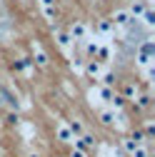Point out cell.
I'll list each match as a JSON object with an SVG mask.
<instances>
[{"label":"cell","instance_id":"6da1fadb","mask_svg":"<svg viewBox=\"0 0 155 157\" xmlns=\"http://www.w3.org/2000/svg\"><path fill=\"white\" fill-rule=\"evenodd\" d=\"M153 55H155V43L150 40V37H145V40L138 45V55H135V63H138V67H150L153 65Z\"/></svg>","mask_w":155,"mask_h":157},{"label":"cell","instance_id":"7a4b0ae2","mask_svg":"<svg viewBox=\"0 0 155 157\" xmlns=\"http://www.w3.org/2000/svg\"><path fill=\"white\" fill-rule=\"evenodd\" d=\"M88 25L85 23H80V20H75L73 25H70V30H68V35H70V40L73 43H78V45H83L85 40H88Z\"/></svg>","mask_w":155,"mask_h":157},{"label":"cell","instance_id":"3957f363","mask_svg":"<svg viewBox=\"0 0 155 157\" xmlns=\"http://www.w3.org/2000/svg\"><path fill=\"white\" fill-rule=\"evenodd\" d=\"M103 70H105V63L95 60V57H88V60H85V67H83V72H85L88 77H93V80H98V77L103 75Z\"/></svg>","mask_w":155,"mask_h":157},{"label":"cell","instance_id":"277c9868","mask_svg":"<svg viewBox=\"0 0 155 157\" xmlns=\"http://www.w3.org/2000/svg\"><path fill=\"white\" fill-rule=\"evenodd\" d=\"M0 107H8V110H18V107H20L15 92H10V90L3 87V85H0Z\"/></svg>","mask_w":155,"mask_h":157},{"label":"cell","instance_id":"5b68a950","mask_svg":"<svg viewBox=\"0 0 155 157\" xmlns=\"http://www.w3.org/2000/svg\"><path fill=\"white\" fill-rule=\"evenodd\" d=\"M130 20H133V17H130L128 10H115V13L110 15V23H113L115 28H125V25H130Z\"/></svg>","mask_w":155,"mask_h":157},{"label":"cell","instance_id":"8992f818","mask_svg":"<svg viewBox=\"0 0 155 157\" xmlns=\"http://www.w3.org/2000/svg\"><path fill=\"white\" fill-rule=\"evenodd\" d=\"M73 145H75V150H83V152H88V150L95 145V137H93V135H88V132H83L80 137H75V140H73Z\"/></svg>","mask_w":155,"mask_h":157},{"label":"cell","instance_id":"52a82bcc","mask_svg":"<svg viewBox=\"0 0 155 157\" xmlns=\"http://www.w3.org/2000/svg\"><path fill=\"white\" fill-rule=\"evenodd\" d=\"M138 92H140V85L138 82H135V80H128V82H123V97H125V100H135V97H138Z\"/></svg>","mask_w":155,"mask_h":157},{"label":"cell","instance_id":"ba28073f","mask_svg":"<svg viewBox=\"0 0 155 157\" xmlns=\"http://www.w3.org/2000/svg\"><path fill=\"white\" fill-rule=\"evenodd\" d=\"M145 10H148V3H145V0H133L130 8H128V13H130L133 20H140V15H143Z\"/></svg>","mask_w":155,"mask_h":157},{"label":"cell","instance_id":"9c48e42d","mask_svg":"<svg viewBox=\"0 0 155 157\" xmlns=\"http://www.w3.org/2000/svg\"><path fill=\"white\" fill-rule=\"evenodd\" d=\"M55 40H58V45H60V50L63 52H70V35L68 33H63V30H55Z\"/></svg>","mask_w":155,"mask_h":157},{"label":"cell","instance_id":"30bf717a","mask_svg":"<svg viewBox=\"0 0 155 157\" xmlns=\"http://www.w3.org/2000/svg\"><path fill=\"white\" fill-rule=\"evenodd\" d=\"M33 63L38 65V67H48V55L43 52V48H33Z\"/></svg>","mask_w":155,"mask_h":157},{"label":"cell","instance_id":"8fae6325","mask_svg":"<svg viewBox=\"0 0 155 157\" xmlns=\"http://www.w3.org/2000/svg\"><path fill=\"white\" fill-rule=\"evenodd\" d=\"M58 137H60V142H68V145H73V140H75L73 132H70V127H68L65 122L58 125Z\"/></svg>","mask_w":155,"mask_h":157},{"label":"cell","instance_id":"7c38bea8","mask_svg":"<svg viewBox=\"0 0 155 157\" xmlns=\"http://www.w3.org/2000/svg\"><path fill=\"white\" fill-rule=\"evenodd\" d=\"M133 105H135V110H148L150 107V95L148 92H138V97L133 100Z\"/></svg>","mask_w":155,"mask_h":157},{"label":"cell","instance_id":"4fadbf2b","mask_svg":"<svg viewBox=\"0 0 155 157\" xmlns=\"http://www.w3.org/2000/svg\"><path fill=\"white\" fill-rule=\"evenodd\" d=\"M110 57H113V50H110V45H98L95 60H100V63H110Z\"/></svg>","mask_w":155,"mask_h":157},{"label":"cell","instance_id":"5bb4252c","mask_svg":"<svg viewBox=\"0 0 155 157\" xmlns=\"http://www.w3.org/2000/svg\"><path fill=\"white\" fill-rule=\"evenodd\" d=\"M108 107H110V110H118V112H120V110L125 107V97H123V95H118V92H113V97H110Z\"/></svg>","mask_w":155,"mask_h":157},{"label":"cell","instance_id":"9a60e30c","mask_svg":"<svg viewBox=\"0 0 155 157\" xmlns=\"http://www.w3.org/2000/svg\"><path fill=\"white\" fill-rule=\"evenodd\" d=\"M98 33H100V35H113V33H115V25L110 23V17H105V20L98 23Z\"/></svg>","mask_w":155,"mask_h":157},{"label":"cell","instance_id":"2e32d148","mask_svg":"<svg viewBox=\"0 0 155 157\" xmlns=\"http://www.w3.org/2000/svg\"><path fill=\"white\" fill-rule=\"evenodd\" d=\"M98 80H103V85H105V87H113V85H115V80H118V77H115V72H110V70L105 67V70H103V75L98 77Z\"/></svg>","mask_w":155,"mask_h":157},{"label":"cell","instance_id":"e0dca14e","mask_svg":"<svg viewBox=\"0 0 155 157\" xmlns=\"http://www.w3.org/2000/svg\"><path fill=\"white\" fill-rule=\"evenodd\" d=\"M83 45H85V55H88V57H95V52H98V45H100V43H98V37H95V40H90V37H88Z\"/></svg>","mask_w":155,"mask_h":157},{"label":"cell","instance_id":"ac0fdd59","mask_svg":"<svg viewBox=\"0 0 155 157\" xmlns=\"http://www.w3.org/2000/svg\"><path fill=\"white\" fill-rule=\"evenodd\" d=\"M68 127H70L73 137H80V135L85 132V127H83V122H80V120H70V122H68Z\"/></svg>","mask_w":155,"mask_h":157},{"label":"cell","instance_id":"d6986e66","mask_svg":"<svg viewBox=\"0 0 155 157\" xmlns=\"http://www.w3.org/2000/svg\"><path fill=\"white\" fill-rule=\"evenodd\" d=\"M88 100H90V105H93V107H103V100H100L98 87H93V90L88 92Z\"/></svg>","mask_w":155,"mask_h":157},{"label":"cell","instance_id":"ffe728a7","mask_svg":"<svg viewBox=\"0 0 155 157\" xmlns=\"http://www.w3.org/2000/svg\"><path fill=\"white\" fill-rule=\"evenodd\" d=\"M140 20H143V25H145V28H153V25H155V13L148 8V10L140 15Z\"/></svg>","mask_w":155,"mask_h":157},{"label":"cell","instance_id":"44dd1931","mask_svg":"<svg viewBox=\"0 0 155 157\" xmlns=\"http://www.w3.org/2000/svg\"><path fill=\"white\" fill-rule=\"evenodd\" d=\"M128 155H130V157H150V152H148V145H138L135 150H130Z\"/></svg>","mask_w":155,"mask_h":157},{"label":"cell","instance_id":"7402d4cb","mask_svg":"<svg viewBox=\"0 0 155 157\" xmlns=\"http://www.w3.org/2000/svg\"><path fill=\"white\" fill-rule=\"evenodd\" d=\"M43 13H45V17H50V20H55V5H43Z\"/></svg>","mask_w":155,"mask_h":157},{"label":"cell","instance_id":"603a6c76","mask_svg":"<svg viewBox=\"0 0 155 157\" xmlns=\"http://www.w3.org/2000/svg\"><path fill=\"white\" fill-rule=\"evenodd\" d=\"M28 63H30V60H25V57H20V60H15V63H13V67H15L18 72H20V70H25V67H28Z\"/></svg>","mask_w":155,"mask_h":157},{"label":"cell","instance_id":"cb8c5ba5","mask_svg":"<svg viewBox=\"0 0 155 157\" xmlns=\"http://www.w3.org/2000/svg\"><path fill=\"white\" fill-rule=\"evenodd\" d=\"M70 67L80 72V70H83V63H80V60H75V57H73V60H70Z\"/></svg>","mask_w":155,"mask_h":157},{"label":"cell","instance_id":"d4e9b609","mask_svg":"<svg viewBox=\"0 0 155 157\" xmlns=\"http://www.w3.org/2000/svg\"><path fill=\"white\" fill-rule=\"evenodd\" d=\"M85 155H88V152H83V150H73V152H70V157H85Z\"/></svg>","mask_w":155,"mask_h":157}]
</instances>
